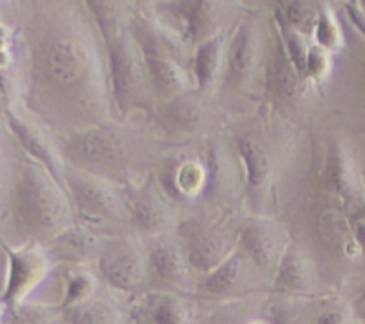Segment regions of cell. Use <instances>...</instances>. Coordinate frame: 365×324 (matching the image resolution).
<instances>
[{
    "label": "cell",
    "mask_w": 365,
    "mask_h": 324,
    "mask_svg": "<svg viewBox=\"0 0 365 324\" xmlns=\"http://www.w3.org/2000/svg\"><path fill=\"white\" fill-rule=\"evenodd\" d=\"M86 7H41L27 38L29 102L46 125L66 134L106 123L110 105L106 56Z\"/></svg>",
    "instance_id": "1"
},
{
    "label": "cell",
    "mask_w": 365,
    "mask_h": 324,
    "mask_svg": "<svg viewBox=\"0 0 365 324\" xmlns=\"http://www.w3.org/2000/svg\"><path fill=\"white\" fill-rule=\"evenodd\" d=\"M118 6L116 2L84 4L103 46L110 107L125 117L146 107L152 91L139 46L128 31V18Z\"/></svg>",
    "instance_id": "2"
},
{
    "label": "cell",
    "mask_w": 365,
    "mask_h": 324,
    "mask_svg": "<svg viewBox=\"0 0 365 324\" xmlns=\"http://www.w3.org/2000/svg\"><path fill=\"white\" fill-rule=\"evenodd\" d=\"M11 192L14 226L27 242L45 246L73 226L75 210L66 187L34 160L21 162Z\"/></svg>",
    "instance_id": "3"
},
{
    "label": "cell",
    "mask_w": 365,
    "mask_h": 324,
    "mask_svg": "<svg viewBox=\"0 0 365 324\" xmlns=\"http://www.w3.org/2000/svg\"><path fill=\"white\" fill-rule=\"evenodd\" d=\"M128 31L138 43L148 77L150 91L155 98L171 102L195 89L185 45L164 27L157 18L138 13L128 18Z\"/></svg>",
    "instance_id": "4"
},
{
    "label": "cell",
    "mask_w": 365,
    "mask_h": 324,
    "mask_svg": "<svg viewBox=\"0 0 365 324\" xmlns=\"http://www.w3.org/2000/svg\"><path fill=\"white\" fill-rule=\"evenodd\" d=\"M59 153L70 167L110 184L127 178V146L120 132L109 123L64 134L59 141Z\"/></svg>",
    "instance_id": "5"
},
{
    "label": "cell",
    "mask_w": 365,
    "mask_h": 324,
    "mask_svg": "<svg viewBox=\"0 0 365 324\" xmlns=\"http://www.w3.org/2000/svg\"><path fill=\"white\" fill-rule=\"evenodd\" d=\"M0 248L6 255V280L0 301L6 308L14 310L24 305L29 294L45 280L52 267V260L45 246L38 242H25L18 248H11L0 239Z\"/></svg>",
    "instance_id": "6"
},
{
    "label": "cell",
    "mask_w": 365,
    "mask_h": 324,
    "mask_svg": "<svg viewBox=\"0 0 365 324\" xmlns=\"http://www.w3.org/2000/svg\"><path fill=\"white\" fill-rule=\"evenodd\" d=\"M96 271L113 291L138 292L148 274L146 251L132 239H109L96 249Z\"/></svg>",
    "instance_id": "7"
},
{
    "label": "cell",
    "mask_w": 365,
    "mask_h": 324,
    "mask_svg": "<svg viewBox=\"0 0 365 324\" xmlns=\"http://www.w3.org/2000/svg\"><path fill=\"white\" fill-rule=\"evenodd\" d=\"M64 187L71 199L75 214L89 223H102L118 210V192L114 184L78 171L64 169Z\"/></svg>",
    "instance_id": "8"
},
{
    "label": "cell",
    "mask_w": 365,
    "mask_h": 324,
    "mask_svg": "<svg viewBox=\"0 0 365 324\" xmlns=\"http://www.w3.org/2000/svg\"><path fill=\"white\" fill-rule=\"evenodd\" d=\"M284 226L267 217H250L237 228V249L262 274H273L287 248Z\"/></svg>",
    "instance_id": "9"
},
{
    "label": "cell",
    "mask_w": 365,
    "mask_h": 324,
    "mask_svg": "<svg viewBox=\"0 0 365 324\" xmlns=\"http://www.w3.org/2000/svg\"><path fill=\"white\" fill-rule=\"evenodd\" d=\"M257 274H262L242 251L235 249L223 263L198 278L196 291L209 299H232L255 288Z\"/></svg>",
    "instance_id": "10"
},
{
    "label": "cell",
    "mask_w": 365,
    "mask_h": 324,
    "mask_svg": "<svg viewBox=\"0 0 365 324\" xmlns=\"http://www.w3.org/2000/svg\"><path fill=\"white\" fill-rule=\"evenodd\" d=\"M166 7L160 9V16L170 21L157 20L170 28L185 46H196L203 39L216 34V21L220 18V7L216 2H203V0H187V2L164 4Z\"/></svg>",
    "instance_id": "11"
},
{
    "label": "cell",
    "mask_w": 365,
    "mask_h": 324,
    "mask_svg": "<svg viewBox=\"0 0 365 324\" xmlns=\"http://www.w3.org/2000/svg\"><path fill=\"white\" fill-rule=\"evenodd\" d=\"M260 38L252 16H245L227 41L223 80L230 88H245L257 71Z\"/></svg>",
    "instance_id": "12"
},
{
    "label": "cell",
    "mask_w": 365,
    "mask_h": 324,
    "mask_svg": "<svg viewBox=\"0 0 365 324\" xmlns=\"http://www.w3.org/2000/svg\"><path fill=\"white\" fill-rule=\"evenodd\" d=\"M4 116H6V123L24 152L31 160L36 164L45 167L61 185H64V160L61 157L59 150L52 145L48 135L31 120H25L24 116L13 110L11 107L4 109Z\"/></svg>",
    "instance_id": "13"
},
{
    "label": "cell",
    "mask_w": 365,
    "mask_h": 324,
    "mask_svg": "<svg viewBox=\"0 0 365 324\" xmlns=\"http://www.w3.org/2000/svg\"><path fill=\"white\" fill-rule=\"evenodd\" d=\"M237 249V231L225 228H200L189 235L185 242V260L191 271L200 276L216 269Z\"/></svg>",
    "instance_id": "14"
},
{
    "label": "cell",
    "mask_w": 365,
    "mask_h": 324,
    "mask_svg": "<svg viewBox=\"0 0 365 324\" xmlns=\"http://www.w3.org/2000/svg\"><path fill=\"white\" fill-rule=\"evenodd\" d=\"M125 203H127L128 217L139 234L153 239L170 231L173 224L171 210L152 182L130 189Z\"/></svg>",
    "instance_id": "15"
},
{
    "label": "cell",
    "mask_w": 365,
    "mask_h": 324,
    "mask_svg": "<svg viewBox=\"0 0 365 324\" xmlns=\"http://www.w3.org/2000/svg\"><path fill=\"white\" fill-rule=\"evenodd\" d=\"M323 184L330 194L344 203L359 205L365 196V189L355 166L351 153L342 141H331L328 146L323 167Z\"/></svg>",
    "instance_id": "16"
},
{
    "label": "cell",
    "mask_w": 365,
    "mask_h": 324,
    "mask_svg": "<svg viewBox=\"0 0 365 324\" xmlns=\"http://www.w3.org/2000/svg\"><path fill=\"white\" fill-rule=\"evenodd\" d=\"M146 266L148 274L168 287L180 288L191 281V267L185 260L184 249L166 235L150 239L146 246Z\"/></svg>",
    "instance_id": "17"
},
{
    "label": "cell",
    "mask_w": 365,
    "mask_h": 324,
    "mask_svg": "<svg viewBox=\"0 0 365 324\" xmlns=\"http://www.w3.org/2000/svg\"><path fill=\"white\" fill-rule=\"evenodd\" d=\"M317 271L312 258L294 242H289L273 273V288L287 296H309L317 288Z\"/></svg>",
    "instance_id": "18"
},
{
    "label": "cell",
    "mask_w": 365,
    "mask_h": 324,
    "mask_svg": "<svg viewBox=\"0 0 365 324\" xmlns=\"http://www.w3.org/2000/svg\"><path fill=\"white\" fill-rule=\"evenodd\" d=\"M274 41V48L266 63V93L273 102L291 103L305 93L309 82L294 70L277 32Z\"/></svg>",
    "instance_id": "19"
},
{
    "label": "cell",
    "mask_w": 365,
    "mask_h": 324,
    "mask_svg": "<svg viewBox=\"0 0 365 324\" xmlns=\"http://www.w3.org/2000/svg\"><path fill=\"white\" fill-rule=\"evenodd\" d=\"M227 36L225 32H216L210 38L192 48L189 71H191L195 89L200 93L209 91L214 82L223 75L225 53H227Z\"/></svg>",
    "instance_id": "20"
},
{
    "label": "cell",
    "mask_w": 365,
    "mask_h": 324,
    "mask_svg": "<svg viewBox=\"0 0 365 324\" xmlns=\"http://www.w3.org/2000/svg\"><path fill=\"white\" fill-rule=\"evenodd\" d=\"M234 148L245 167L246 191L252 196H262L269 187L273 174L269 152L253 135H237L234 139Z\"/></svg>",
    "instance_id": "21"
},
{
    "label": "cell",
    "mask_w": 365,
    "mask_h": 324,
    "mask_svg": "<svg viewBox=\"0 0 365 324\" xmlns=\"http://www.w3.org/2000/svg\"><path fill=\"white\" fill-rule=\"evenodd\" d=\"M95 248V235L88 228L77 226V224H73L66 231L57 235L48 244H45V249L48 253L52 263L63 262L66 266H81Z\"/></svg>",
    "instance_id": "22"
},
{
    "label": "cell",
    "mask_w": 365,
    "mask_h": 324,
    "mask_svg": "<svg viewBox=\"0 0 365 324\" xmlns=\"http://www.w3.org/2000/svg\"><path fill=\"white\" fill-rule=\"evenodd\" d=\"M146 324H187V305L180 296L173 292L159 291L146 296L145 306Z\"/></svg>",
    "instance_id": "23"
},
{
    "label": "cell",
    "mask_w": 365,
    "mask_h": 324,
    "mask_svg": "<svg viewBox=\"0 0 365 324\" xmlns=\"http://www.w3.org/2000/svg\"><path fill=\"white\" fill-rule=\"evenodd\" d=\"M61 313L66 324H123L121 310L110 299L96 294Z\"/></svg>",
    "instance_id": "24"
},
{
    "label": "cell",
    "mask_w": 365,
    "mask_h": 324,
    "mask_svg": "<svg viewBox=\"0 0 365 324\" xmlns=\"http://www.w3.org/2000/svg\"><path fill=\"white\" fill-rule=\"evenodd\" d=\"M63 299L59 303V312L75 305L88 301L96 294V278L89 269L82 266H68L64 271Z\"/></svg>",
    "instance_id": "25"
},
{
    "label": "cell",
    "mask_w": 365,
    "mask_h": 324,
    "mask_svg": "<svg viewBox=\"0 0 365 324\" xmlns=\"http://www.w3.org/2000/svg\"><path fill=\"white\" fill-rule=\"evenodd\" d=\"M317 9L319 2H277L273 4V18L284 21L291 28L298 31L299 34L312 39L314 28L317 21Z\"/></svg>",
    "instance_id": "26"
},
{
    "label": "cell",
    "mask_w": 365,
    "mask_h": 324,
    "mask_svg": "<svg viewBox=\"0 0 365 324\" xmlns=\"http://www.w3.org/2000/svg\"><path fill=\"white\" fill-rule=\"evenodd\" d=\"M312 43L323 48L324 52L330 53V56L344 48V32H342L341 21H339L337 14L331 9L330 4L319 2Z\"/></svg>",
    "instance_id": "27"
},
{
    "label": "cell",
    "mask_w": 365,
    "mask_h": 324,
    "mask_svg": "<svg viewBox=\"0 0 365 324\" xmlns=\"http://www.w3.org/2000/svg\"><path fill=\"white\" fill-rule=\"evenodd\" d=\"M207 167L195 159H187L177 166L173 171V191L182 198H195L205 189Z\"/></svg>",
    "instance_id": "28"
},
{
    "label": "cell",
    "mask_w": 365,
    "mask_h": 324,
    "mask_svg": "<svg viewBox=\"0 0 365 324\" xmlns=\"http://www.w3.org/2000/svg\"><path fill=\"white\" fill-rule=\"evenodd\" d=\"M360 323L356 319L353 306L344 301H328L319 308L317 315L314 317L312 324H356Z\"/></svg>",
    "instance_id": "29"
},
{
    "label": "cell",
    "mask_w": 365,
    "mask_h": 324,
    "mask_svg": "<svg viewBox=\"0 0 365 324\" xmlns=\"http://www.w3.org/2000/svg\"><path fill=\"white\" fill-rule=\"evenodd\" d=\"M330 70L331 56L312 43L309 52V59H307L305 80L309 82V84H321V82L330 75Z\"/></svg>",
    "instance_id": "30"
},
{
    "label": "cell",
    "mask_w": 365,
    "mask_h": 324,
    "mask_svg": "<svg viewBox=\"0 0 365 324\" xmlns=\"http://www.w3.org/2000/svg\"><path fill=\"white\" fill-rule=\"evenodd\" d=\"M269 324H307L305 313L298 303H274L267 310Z\"/></svg>",
    "instance_id": "31"
},
{
    "label": "cell",
    "mask_w": 365,
    "mask_h": 324,
    "mask_svg": "<svg viewBox=\"0 0 365 324\" xmlns=\"http://www.w3.org/2000/svg\"><path fill=\"white\" fill-rule=\"evenodd\" d=\"M346 14L356 31L365 38V7L362 2H346Z\"/></svg>",
    "instance_id": "32"
},
{
    "label": "cell",
    "mask_w": 365,
    "mask_h": 324,
    "mask_svg": "<svg viewBox=\"0 0 365 324\" xmlns=\"http://www.w3.org/2000/svg\"><path fill=\"white\" fill-rule=\"evenodd\" d=\"M11 61V32L7 25L0 21V68L7 66Z\"/></svg>",
    "instance_id": "33"
},
{
    "label": "cell",
    "mask_w": 365,
    "mask_h": 324,
    "mask_svg": "<svg viewBox=\"0 0 365 324\" xmlns=\"http://www.w3.org/2000/svg\"><path fill=\"white\" fill-rule=\"evenodd\" d=\"M349 226H351V234H353V239H355L356 246H359L360 251L365 255V217L351 214Z\"/></svg>",
    "instance_id": "34"
},
{
    "label": "cell",
    "mask_w": 365,
    "mask_h": 324,
    "mask_svg": "<svg viewBox=\"0 0 365 324\" xmlns=\"http://www.w3.org/2000/svg\"><path fill=\"white\" fill-rule=\"evenodd\" d=\"M202 324H245V323H241V319H237V317L232 315V313L217 312V313H212V315L207 317Z\"/></svg>",
    "instance_id": "35"
},
{
    "label": "cell",
    "mask_w": 365,
    "mask_h": 324,
    "mask_svg": "<svg viewBox=\"0 0 365 324\" xmlns=\"http://www.w3.org/2000/svg\"><path fill=\"white\" fill-rule=\"evenodd\" d=\"M351 306H353V312H355L356 319H359L360 323L365 324V281H364L362 287H360L359 294H356L355 299H353Z\"/></svg>",
    "instance_id": "36"
},
{
    "label": "cell",
    "mask_w": 365,
    "mask_h": 324,
    "mask_svg": "<svg viewBox=\"0 0 365 324\" xmlns=\"http://www.w3.org/2000/svg\"><path fill=\"white\" fill-rule=\"evenodd\" d=\"M353 214H355V216L365 217V196L362 198V202H360L359 205L355 207V210H353Z\"/></svg>",
    "instance_id": "37"
},
{
    "label": "cell",
    "mask_w": 365,
    "mask_h": 324,
    "mask_svg": "<svg viewBox=\"0 0 365 324\" xmlns=\"http://www.w3.org/2000/svg\"><path fill=\"white\" fill-rule=\"evenodd\" d=\"M4 177H6V166H4V157L2 152H0V187L4 185Z\"/></svg>",
    "instance_id": "38"
},
{
    "label": "cell",
    "mask_w": 365,
    "mask_h": 324,
    "mask_svg": "<svg viewBox=\"0 0 365 324\" xmlns=\"http://www.w3.org/2000/svg\"><path fill=\"white\" fill-rule=\"evenodd\" d=\"M250 324H269V323H267L266 319H255V320H252Z\"/></svg>",
    "instance_id": "39"
},
{
    "label": "cell",
    "mask_w": 365,
    "mask_h": 324,
    "mask_svg": "<svg viewBox=\"0 0 365 324\" xmlns=\"http://www.w3.org/2000/svg\"><path fill=\"white\" fill-rule=\"evenodd\" d=\"M4 310H6V306H4V303H2V301H0V317H2V315H4Z\"/></svg>",
    "instance_id": "40"
},
{
    "label": "cell",
    "mask_w": 365,
    "mask_h": 324,
    "mask_svg": "<svg viewBox=\"0 0 365 324\" xmlns=\"http://www.w3.org/2000/svg\"><path fill=\"white\" fill-rule=\"evenodd\" d=\"M141 324H146V323H141Z\"/></svg>",
    "instance_id": "41"
},
{
    "label": "cell",
    "mask_w": 365,
    "mask_h": 324,
    "mask_svg": "<svg viewBox=\"0 0 365 324\" xmlns=\"http://www.w3.org/2000/svg\"><path fill=\"white\" fill-rule=\"evenodd\" d=\"M364 68H365V64H364Z\"/></svg>",
    "instance_id": "42"
}]
</instances>
